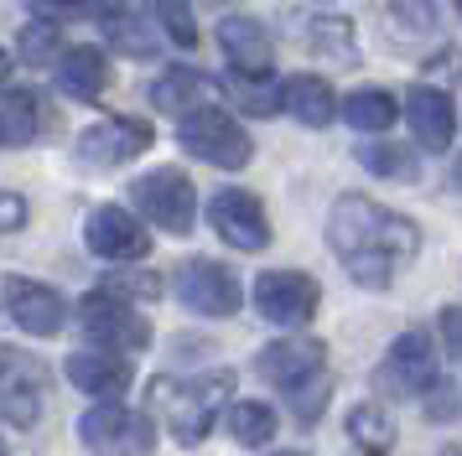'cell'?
<instances>
[{
    "mask_svg": "<svg viewBox=\"0 0 462 456\" xmlns=\"http://www.w3.org/2000/svg\"><path fill=\"white\" fill-rule=\"evenodd\" d=\"M229 394H234V373L218 369V373H198V378H167V384H156L151 405L162 410L167 431L182 446H198L213 431V415L229 405Z\"/></svg>",
    "mask_w": 462,
    "mask_h": 456,
    "instance_id": "2",
    "label": "cell"
},
{
    "mask_svg": "<svg viewBox=\"0 0 462 456\" xmlns=\"http://www.w3.org/2000/svg\"><path fill=\"white\" fill-rule=\"evenodd\" d=\"M322 369H328V342H317V337H281V342H271L254 358V373L286 394L322 378Z\"/></svg>",
    "mask_w": 462,
    "mask_h": 456,
    "instance_id": "9",
    "label": "cell"
},
{
    "mask_svg": "<svg viewBox=\"0 0 462 456\" xmlns=\"http://www.w3.org/2000/svg\"><path fill=\"white\" fill-rule=\"evenodd\" d=\"M177 296L188 311H203V316H234L245 290H239V275L213 260H188L177 269Z\"/></svg>",
    "mask_w": 462,
    "mask_h": 456,
    "instance_id": "10",
    "label": "cell"
},
{
    "mask_svg": "<svg viewBox=\"0 0 462 456\" xmlns=\"http://www.w3.org/2000/svg\"><path fill=\"white\" fill-rule=\"evenodd\" d=\"M254 306H260V316L275 322V327H301V322L317 316L322 290H317V280L301 275V269H265V275L254 280Z\"/></svg>",
    "mask_w": 462,
    "mask_h": 456,
    "instance_id": "7",
    "label": "cell"
},
{
    "mask_svg": "<svg viewBox=\"0 0 462 456\" xmlns=\"http://www.w3.org/2000/svg\"><path fill=\"white\" fill-rule=\"evenodd\" d=\"M79 322L105 348H146L151 342V322L125 301V290H115V286L88 290L84 301H79Z\"/></svg>",
    "mask_w": 462,
    "mask_h": 456,
    "instance_id": "5",
    "label": "cell"
},
{
    "mask_svg": "<svg viewBox=\"0 0 462 456\" xmlns=\"http://www.w3.org/2000/svg\"><path fill=\"white\" fill-rule=\"evenodd\" d=\"M208 223L213 233L234 249H265L271 244V218H265V203L245 192V187H224V192H213L208 197Z\"/></svg>",
    "mask_w": 462,
    "mask_h": 456,
    "instance_id": "8",
    "label": "cell"
},
{
    "mask_svg": "<svg viewBox=\"0 0 462 456\" xmlns=\"http://www.w3.org/2000/svg\"><path fill=\"white\" fill-rule=\"evenodd\" d=\"M37 5H42V11H84L88 0H37Z\"/></svg>",
    "mask_w": 462,
    "mask_h": 456,
    "instance_id": "35",
    "label": "cell"
},
{
    "mask_svg": "<svg viewBox=\"0 0 462 456\" xmlns=\"http://www.w3.org/2000/svg\"><path fill=\"white\" fill-rule=\"evenodd\" d=\"M105 32H109V41H115L125 58H151V52L162 47V32L151 26V16H146L141 0H120V5H109L105 11Z\"/></svg>",
    "mask_w": 462,
    "mask_h": 456,
    "instance_id": "21",
    "label": "cell"
},
{
    "mask_svg": "<svg viewBox=\"0 0 462 456\" xmlns=\"http://www.w3.org/2000/svg\"><path fill=\"white\" fill-rule=\"evenodd\" d=\"M457 11H462V0H457Z\"/></svg>",
    "mask_w": 462,
    "mask_h": 456,
    "instance_id": "38",
    "label": "cell"
},
{
    "mask_svg": "<svg viewBox=\"0 0 462 456\" xmlns=\"http://www.w3.org/2000/svg\"><path fill=\"white\" fill-rule=\"evenodd\" d=\"M58 83H63V94H73V99H99L109 83V62L99 47H68L63 58H58Z\"/></svg>",
    "mask_w": 462,
    "mask_h": 456,
    "instance_id": "23",
    "label": "cell"
},
{
    "mask_svg": "<svg viewBox=\"0 0 462 456\" xmlns=\"http://www.w3.org/2000/svg\"><path fill=\"white\" fill-rule=\"evenodd\" d=\"M281 109H286V114H296L307 130H322V124L337 120L333 88H328V78H317V73H296V78L281 83Z\"/></svg>",
    "mask_w": 462,
    "mask_h": 456,
    "instance_id": "20",
    "label": "cell"
},
{
    "mask_svg": "<svg viewBox=\"0 0 462 456\" xmlns=\"http://www.w3.org/2000/svg\"><path fill=\"white\" fill-rule=\"evenodd\" d=\"M156 26H162L177 47H198V16H192V0H156Z\"/></svg>",
    "mask_w": 462,
    "mask_h": 456,
    "instance_id": "29",
    "label": "cell"
},
{
    "mask_svg": "<svg viewBox=\"0 0 462 456\" xmlns=\"http://www.w3.org/2000/svg\"><path fill=\"white\" fill-rule=\"evenodd\" d=\"M447 456H462V451H447Z\"/></svg>",
    "mask_w": 462,
    "mask_h": 456,
    "instance_id": "37",
    "label": "cell"
},
{
    "mask_svg": "<svg viewBox=\"0 0 462 456\" xmlns=\"http://www.w3.org/2000/svg\"><path fill=\"white\" fill-rule=\"evenodd\" d=\"M457 177H462V171H457Z\"/></svg>",
    "mask_w": 462,
    "mask_h": 456,
    "instance_id": "39",
    "label": "cell"
},
{
    "mask_svg": "<svg viewBox=\"0 0 462 456\" xmlns=\"http://www.w3.org/2000/svg\"><path fill=\"white\" fill-rule=\"evenodd\" d=\"M213 94V83L198 73V68H167L162 78L151 83V104L162 109V114H198L203 109V99Z\"/></svg>",
    "mask_w": 462,
    "mask_h": 456,
    "instance_id": "22",
    "label": "cell"
},
{
    "mask_svg": "<svg viewBox=\"0 0 462 456\" xmlns=\"http://www.w3.org/2000/svg\"><path fill=\"white\" fill-rule=\"evenodd\" d=\"M343 120L354 124L358 135H384V130L400 120V104L390 99L384 88H358V94H348V104H343Z\"/></svg>",
    "mask_w": 462,
    "mask_h": 456,
    "instance_id": "24",
    "label": "cell"
},
{
    "mask_svg": "<svg viewBox=\"0 0 462 456\" xmlns=\"http://www.w3.org/2000/svg\"><path fill=\"white\" fill-rule=\"evenodd\" d=\"M275 410L271 405H260V399H239L229 410V431L239 446H265V441H275Z\"/></svg>",
    "mask_w": 462,
    "mask_h": 456,
    "instance_id": "27",
    "label": "cell"
},
{
    "mask_svg": "<svg viewBox=\"0 0 462 456\" xmlns=\"http://www.w3.org/2000/svg\"><path fill=\"white\" fill-rule=\"evenodd\" d=\"M130 203L141 207L162 233H192V223H198V192H192V182L182 171H171V166L135 177Z\"/></svg>",
    "mask_w": 462,
    "mask_h": 456,
    "instance_id": "4",
    "label": "cell"
},
{
    "mask_svg": "<svg viewBox=\"0 0 462 456\" xmlns=\"http://www.w3.org/2000/svg\"><path fill=\"white\" fill-rule=\"evenodd\" d=\"M437 322H441V342H447V352L462 363V306H447Z\"/></svg>",
    "mask_w": 462,
    "mask_h": 456,
    "instance_id": "33",
    "label": "cell"
},
{
    "mask_svg": "<svg viewBox=\"0 0 462 456\" xmlns=\"http://www.w3.org/2000/svg\"><path fill=\"white\" fill-rule=\"evenodd\" d=\"M358 166H369L374 177H395V182L416 177V156L405 145H358Z\"/></svg>",
    "mask_w": 462,
    "mask_h": 456,
    "instance_id": "28",
    "label": "cell"
},
{
    "mask_svg": "<svg viewBox=\"0 0 462 456\" xmlns=\"http://www.w3.org/2000/svg\"><path fill=\"white\" fill-rule=\"evenodd\" d=\"M5 311L11 322L32 337H58L68 322V301L52 286H37L26 275H5Z\"/></svg>",
    "mask_w": 462,
    "mask_h": 456,
    "instance_id": "11",
    "label": "cell"
},
{
    "mask_svg": "<svg viewBox=\"0 0 462 456\" xmlns=\"http://www.w3.org/2000/svg\"><path fill=\"white\" fill-rule=\"evenodd\" d=\"M405 114H411V130L426 150H447L457 135V109H452V94H441V88H426V83L411 88Z\"/></svg>",
    "mask_w": 462,
    "mask_h": 456,
    "instance_id": "19",
    "label": "cell"
},
{
    "mask_svg": "<svg viewBox=\"0 0 462 456\" xmlns=\"http://www.w3.org/2000/svg\"><path fill=\"white\" fill-rule=\"evenodd\" d=\"M68 384L94 399H120L130 389V363L120 358V348H84L68 358Z\"/></svg>",
    "mask_w": 462,
    "mask_h": 456,
    "instance_id": "17",
    "label": "cell"
},
{
    "mask_svg": "<svg viewBox=\"0 0 462 456\" xmlns=\"http://www.w3.org/2000/svg\"><path fill=\"white\" fill-rule=\"evenodd\" d=\"M328 244H333V254L343 260V269L354 275L358 286L384 290V286H395V275L416 260L420 228L411 218H400L395 207L369 203V197L348 192V197L333 203Z\"/></svg>",
    "mask_w": 462,
    "mask_h": 456,
    "instance_id": "1",
    "label": "cell"
},
{
    "mask_svg": "<svg viewBox=\"0 0 462 456\" xmlns=\"http://www.w3.org/2000/svg\"><path fill=\"white\" fill-rule=\"evenodd\" d=\"M218 47H224V58L229 68L239 73V83H265L275 68V52H271V37H265V26L250 16H229L218 26Z\"/></svg>",
    "mask_w": 462,
    "mask_h": 456,
    "instance_id": "13",
    "label": "cell"
},
{
    "mask_svg": "<svg viewBox=\"0 0 462 456\" xmlns=\"http://www.w3.org/2000/svg\"><path fill=\"white\" fill-rule=\"evenodd\" d=\"M79 435L94 456H151L156 431L146 415L125 410V405H99L79 420Z\"/></svg>",
    "mask_w": 462,
    "mask_h": 456,
    "instance_id": "6",
    "label": "cell"
},
{
    "mask_svg": "<svg viewBox=\"0 0 462 456\" xmlns=\"http://www.w3.org/2000/svg\"><path fill=\"white\" fill-rule=\"evenodd\" d=\"M84 239H88V249H94L99 260H141V254L151 249L146 223H141L135 213H125V207H94Z\"/></svg>",
    "mask_w": 462,
    "mask_h": 456,
    "instance_id": "14",
    "label": "cell"
},
{
    "mask_svg": "<svg viewBox=\"0 0 462 456\" xmlns=\"http://www.w3.org/2000/svg\"><path fill=\"white\" fill-rule=\"evenodd\" d=\"M384 378L400 394H426L437 384V358H431V337L426 332H405L395 337V348L384 358Z\"/></svg>",
    "mask_w": 462,
    "mask_h": 456,
    "instance_id": "18",
    "label": "cell"
},
{
    "mask_svg": "<svg viewBox=\"0 0 462 456\" xmlns=\"http://www.w3.org/2000/svg\"><path fill=\"white\" fill-rule=\"evenodd\" d=\"M26 218V203H22V192H5V233H16Z\"/></svg>",
    "mask_w": 462,
    "mask_h": 456,
    "instance_id": "34",
    "label": "cell"
},
{
    "mask_svg": "<svg viewBox=\"0 0 462 456\" xmlns=\"http://www.w3.org/2000/svg\"><path fill=\"white\" fill-rule=\"evenodd\" d=\"M0 405H5V420H11L16 431L37 425V415H42V369H37L22 348H5V384H0Z\"/></svg>",
    "mask_w": 462,
    "mask_h": 456,
    "instance_id": "16",
    "label": "cell"
},
{
    "mask_svg": "<svg viewBox=\"0 0 462 456\" xmlns=\"http://www.w3.org/2000/svg\"><path fill=\"white\" fill-rule=\"evenodd\" d=\"M286 456H307V451H286Z\"/></svg>",
    "mask_w": 462,
    "mask_h": 456,
    "instance_id": "36",
    "label": "cell"
},
{
    "mask_svg": "<svg viewBox=\"0 0 462 456\" xmlns=\"http://www.w3.org/2000/svg\"><path fill=\"white\" fill-rule=\"evenodd\" d=\"M390 16H395L400 26H416V32H431V26H437L431 0H390Z\"/></svg>",
    "mask_w": 462,
    "mask_h": 456,
    "instance_id": "32",
    "label": "cell"
},
{
    "mask_svg": "<svg viewBox=\"0 0 462 456\" xmlns=\"http://www.w3.org/2000/svg\"><path fill=\"white\" fill-rule=\"evenodd\" d=\"M0 124H5V145H11V150H16V145H37L58 130V109H52L47 94L11 83V88H5V104H0Z\"/></svg>",
    "mask_w": 462,
    "mask_h": 456,
    "instance_id": "15",
    "label": "cell"
},
{
    "mask_svg": "<svg viewBox=\"0 0 462 456\" xmlns=\"http://www.w3.org/2000/svg\"><path fill=\"white\" fill-rule=\"evenodd\" d=\"M307 47H312L317 58H328V62H358V41H354V26L343 16H317L312 21V32H307Z\"/></svg>",
    "mask_w": 462,
    "mask_h": 456,
    "instance_id": "25",
    "label": "cell"
},
{
    "mask_svg": "<svg viewBox=\"0 0 462 456\" xmlns=\"http://www.w3.org/2000/svg\"><path fill=\"white\" fill-rule=\"evenodd\" d=\"M328 394H333V384H328V378H312V384H301V389L286 394V399L296 405V420H301V425H312L317 415H322V405H328Z\"/></svg>",
    "mask_w": 462,
    "mask_h": 456,
    "instance_id": "31",
    "label": "cell"
},
{
    "mask_svg": "<svg viewBox=\"0 0 462 456\" xmlns=\"http://www.w3.org/2000/svg\"><path fill=\"white\" fill-rule=\"evenodd\" d=\"M348 435H354L369 456L395 451V425H390V415L379 410V405H354V410H348Z\"/></svg>",
    "mask_w": 462,
    "mask_h": 456,
    "instance_id": "26",
    "label": "cell"
},
{
    "mask_svg": "<svg viewBox=\"0 0 462 456\" xmlns=\"http://www.w3.org/2000/svg\"><path fill=\"white\" fill-rule=\"evenodd\" d=\"M156 130L146 120H105L79 135V161L84 166H125L135 156H146Z\"/></svg>",
    "mask_w": 462,
    "mask_h": 456,
    "instance_id": "12",
    "label": "cell"
},
{
    "mask_svg": "<svg viewBox=\"0 0 462 456\" xmlns=\"http://www.w3.org/2000/svg\"><path fill=\"white\" fill-rule=\"evenodd\" d=\"M52 52H58V26L32 21V26L22 32V58H26V62H47ZM58 58H63V52H58Z\"/></svg>",
    "mask_w": 462,
    "mask_h": 456,
    "instance_id": "30",
    "label": "cell"
},
{
    "mask_svg": "<svg viewBox=\"0 0 462 456\" xmlns=\"http://www.w3.org/2000/svg\"><path fill=\"white\" fill-rule=\"evenodd\" d=\"M177 141H182L188 156L218 166V171H239V166H250V156H254L245 124L234 120V114H224V109H198V114H188L182 130H177Z\"/></svg>",
    "mask_w": 462,
    "mask_h": 456,
    "instance_id": "3",
    "label": "cell"
}]
</instances>
